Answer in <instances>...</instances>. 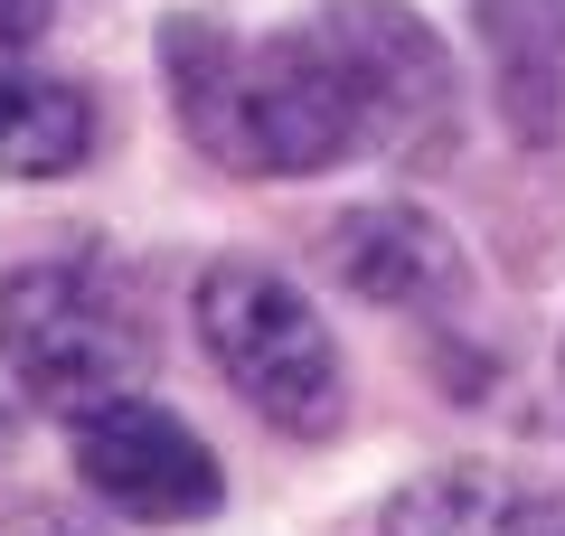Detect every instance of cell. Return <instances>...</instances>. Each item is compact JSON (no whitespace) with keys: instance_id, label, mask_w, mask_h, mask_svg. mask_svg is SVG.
<instances>
[{"instance_id":"10","label":"cell","mask_w":565,"mask_h":536,"mask_svg":"<svg viewBox=\"0 0 565 536\" xmlns=\"http://www.w3.org/2000/svg\"><path fill=\"white\" fill-rule=\"evenodd\" d=\"M57 20V0H0V39H39Z\"/></svg>"},{"instance_id":"8","label":"cell","mask_w":565,"mask_h":536,"mask_svg":"<svg viewBox=\"0 0 565 536\" xmlns=\"http://www.w3.org/2000/svg\"><path fill=\"white\" fill-rule=\"evenodd\" d=\"M481 39H490V76L500 104L527 141L556 132L565 114V0H481Z\"/></svg>"},{"instance_id":"9","label":"cell","mask_w":565,"mask_h":536,"mask_svg":"<svg viewBox=\"0 0 565 536\" xmlns=\"http://www.w3.org/2000/svg\"><path fill=\"white\" fill-rule=\"evenodd\" d=\"M95 151V104L66 76L0 66V179H66Z\"/></svg>"},{"instance_id":"3","label":"cell","mask_w":565,"mask_h":536,"mask_svg":"<svg viewBox=\"0 0 565 536\" xmlns=\"http://www.w3.org/2000/svg\"><path fill=\"white\" fill-rule=\"evenodd\" d=\"M199 339L264 424H282V433H330L340 424V405H349L340 339L321 330V311L282 274H264V264H207Z\"/></svg>"},{"instance_id":"6","label":"cell","mask_w":565,"mask_h":536,"mask_svg":"<svg viewBox=\"0 0 565 536\" xmlns=\"http://www.w3.org/2000/svg\"><path fill=\"white\" fill-rule=\"evenodd\" d=\"M321 264L359 301H386V311H444V301H462V255L415 207H359V217H340Z\"/></svg>"},{"instance_id":"7","label":"cell","mask_w":565,"mask_h":536,"mask_svg":"<svg viewBox=\"0 0 565 536\" xmlns=\"http://www.w3.org/2000/svg\"><path fill=\"white\" fill-rule=\"evenodd\" d=\"M386 536H565V490L490 471V461H452L386 499Z\"/></svg>"},{"instance_id":"11","label":"cell","mask_w":565,"mask_h":536,"mask_svg":"<svg viewBox=\"0 0 565 536\" xmlns=\"http://www.w3.org/2000/svg\"><path fill=\"white\" fill-rule=\"evenodd\" d=\"M0 452H10V405H0Z\"/></svg>"},{"instance_id":"2","label":"cell","mask_w":565,"mask_h":536,"mask_svg":"<svg viewBox=\"0 0 565 536\" xmlns=\"http://www.w3.org/2000/svg\"><path fill=\"white\" fill-rule=\"evenodd\" d=\"M0 357L39 415H95V405L141 396L151 377V330H141V301L122 292L104 264L85 255H47L20 264L0 282Z\"/></svg>"},{"instance_id":"1","label":"cell","mask_w":565,"mask_h":536,"mask_svg":"<svg viewBox=\"0 0 565 536\" xmlns=\"http://www.w3.org/2000/svg\"><path fill=\"white\" fill-rule=\"evenodd\" d=\"M161 66H170L180 132L236 179H311V170H340V160L377 151L367 104H359L321 20L274 29V39H236L217 20H170Z\"/></svg>"},{"instance_id":"5","label":"cell","mask_w":565,"mask_h":536,"mask_svg":"<svg viewBox=\"0 0 565 536\" xmlns=\"http://www.w3.org/2000/svg\"><path fill=\"white\" fill-rule=\"evenodd\" d=\"M76 471H85V490L114 517H132V527H189V517H207L226 499L217 452H207L180 415H161V405H141V396L76 415Z\"/></svg>"},{"instance_id":"4","label":"cell","mask_w":565,"mask_h":536,"mask_svg":"<svg viewBox=\"0 0 565 536\" xmlns=\"http://www.w3.org/2000/svg\"><path fill=\"white\" fill-rule=\"evenodd\" d=\"M311 20L330 29L349 85H359V104H367V141H377L386 160H444L452 151V132H462L452 57H444V39H434L415 10H396V0H321Z\"/></svg>"}]
</instances>
